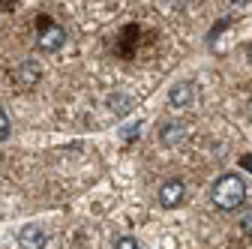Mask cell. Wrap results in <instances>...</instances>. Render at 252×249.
I'll return each instance as SVG.
<instances>
[{"label":"cell","mask_w":252,"mask_h":249,"mask_svg":"<svg viewBox=\"0 0 252 249\" xmlns=\"http://www.w3.org/2000/svg\"><path fill=\"white\" fill-rule=\"evenodd\" d=\"M183 198H186V186H183V180H165V183L159 186V204H162L165 210L180 207Z\"/></svg>","instance_id":"277c9868"},{"label":"cell","mask_w":252,"mask_h":249,"mask_svg":"<svg viewBox=\"0 0 252 249\" xmlns=\"http://www.w3.org/2000/svg\"><path fill=\"white\" fill-rule=\"evenodd\" d=\"M168 102H171V108H186V105H192V102H195V84H192V81H177V84H171Z\"/></svg>","instance_id":"5b68a950"},{"label":"cell","mask_w":252,"mask_h":249,"mask_svg":"<svg viewBox=\"0 0 252 249\" xmlns=\"http://www.w3.org/2000/svg\"><path fill=\"white\" fill-rule=\"evenodd\" d=\"M183 135H186V129L180 126V123H162V129H159V141H162L165 147L180 144V141H183Z\"/></svg>","instance_id":"8992f818"},{"label":"cell","mask_w":252,"mask_h":249,"mask_svg":"<svg viewBox=\"0 0 252 249\" xmlns=\"http://www.w3.org/2000/svg\"><path fill=\"white\" fill-rule=\"evenodd\" d=\"M39 48L42 51H60L63 42H66V30L60 24H54L51 18H39Z\"/></svg>","instance_id":"7a4b0ae2"},{"label":"cell","mask_w":252,"mask_h":249,"mask_svg":"<svg viewBox=\"0 0 252 249\" xmlns=\"http://www.w3.org/2000/svg\"><path fill=\"white\" fill-rule=\"evenodd\" d=\"M210 198L219 210H237L243 201H246V183L240 174H222L213 189H210Z\"/></svg>","instance_id":"6da1fadb"},{"label":"cell","mask_w":252,"mask_h":249,"mask_svg":"<svg viewBox=\"0 0 252 249\" xmlns=\"http://www.w3.org/2000/svg\"><path fill=\"white\" fill-rule=\"evenodd\" d=\"M240 165H243V168H249V171H252V156H243V159H240Z\"/></svg>","instance_id":"4fadbf2b"},{"label":"cell","mask_w":252,"mask_h":249,"mask_svg":"<svg viewBox=\"0 0 252 249\" xmlns=\"http://www.w3.org/2000/svg\"><path fill=\"white\" fill-rule=\"evenodd\" d=\"M108 108L114 114H126V111H132V99L126 96V93H111V96H108Z\"/></svg>","instance_id":"ba28073f"},{"label":"cell","mask_w":252,"mask_h":249,"mask_svg":"<svg viewBox=\"0 0 252 249\" xmlns=\"http://www.w3.org/2000/svg\"><path fill=\"white\" fill-rule=\"evenodd\" d=\"M36 81H39V66L30 63V60H27V63H21V69H18V84H21V87H33Z\"/></svg>","instance_id":"52a82bcc"},{"label":"cell","mask_w":252,"mask_h":249,"mask_svg":"<svg viewBox=\"0 0 252 249\" xmlns=\"http://www.w3.org/2000/svg\"><path fill=\"white\" fill-rule=\"evenodd\" d=\"M111 249H141V243L132 237V234H123V237H117L114 240V246Z\"/></svg>","instance_id":"9c48e42d"},{"label":"cell","mask_w":252,"mask_h":249,"mask_svg":"<svg viewBox=\"0 0 252 249\" xmlns=\"http://www.w3.org/2000/svg\"><path fill=\"white\" fill-rule=\"evenodd\" d=\"M138 132H141V126H138V123H129V126H123V129H120L123 141H135V138H138Z\"/></svg>","instance_id":"30bf717a"},{"label":"cell","mask_w":252,"mask_h":249,"mask_svg":"<svg viewBox=\"0 0 252 249\" xmlns=\"http://www.w3.org/2000/svg\"><path fill=\"white\" fill-rule=\"evenodd\" d=\"M240 231H243L246 237H252V210H246V213L240 216Z\"/></svg>","instance_id":"8fae6325"},{"label":"cell","mask_w":252,"mask_h":249,"mask_svg":"<svg viewBox=\"0 0 252 249\" xmlns=\"http://www.w3.org/2000/svg\"><path fill=\"white\" fill-rule=\"evenodd\" d=\"M15 240H18L21 249H45V246H48V234H45V228L36 225V222L24 225V228L15 234Z\"/></svg>","instance_id":"3957f363"},{"label":"cell","mask_w":252,"mask_h":249,"mask_svg":"<svg viewBox=\"0 0 252 249\" xmlns=\"http://www.w3.org/2000/svg\"><path fill=\"white\" fill-rule=\"evenodd\" d=\"M9 135V117H6V111L0 108V141H3Z\"/></svg>","instance_id":"7c38bea8"}]
</instances>
